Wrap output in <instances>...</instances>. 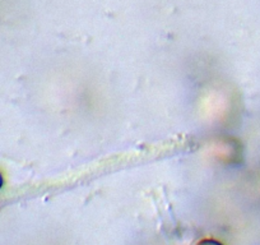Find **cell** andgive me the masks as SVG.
<instances>
[{"instance_id": "6da1fadb", "label": "cell", "mask_w": 260, "mask_h": 245, "mask_svg": "<svg viewBox=\"0 0 260 245\" xmlns=\"http://www.w3.org/2000/svg\"><path fill=\"white\" fill-rule=\"evenodd\" d=\"M198 245H221V244L217 241H214V240H204V241L199 242Z\"/></svg>"}, {"instance_id": "7a4b0ae2", "label": "cell", "mask_w": 260, "mask_h": 245, "mask_svg": "<svg viewBox=\"0 0 260 245\" xmlns=\"http://www.w3.org/2000/svg\"><path fill=\"white\" fill-rule=\"evenodd\" d=\"M0 187H2V176H0Z\"/></svg>"}]
</instances>
